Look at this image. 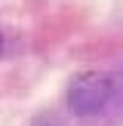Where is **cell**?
<instances>
[{"mask_svg": "<svg viewBox=\"0 0 123 126\" xmlns=\"http://www.w3.org/2000/svg\"><path fill=\"white\" fill-rule=\"evenodd\" d=\"M108 98H111V80L98 71H86L68 89V108L77 117H98L108 108Z\"/></svg>", "mask_w": 123, "mask_h": 126, "instance_id": "obj_1", "label": "cell"}]
</instances>
